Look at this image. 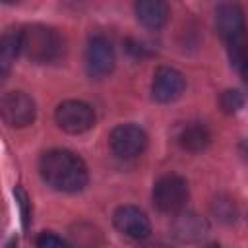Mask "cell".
Returning <instances> with one entry per match:
<instances>
[{"label": "cell", "instance_id": "1", "mask_svg": "<svg viewBox=\"0 0 248 248\" xmlns=\"http://www.w3.org/2000/svg\"><path fill=\"white\" fill-rule=\"evenodd\" d=\"M41 178L58 192H79L87 184V167L70 149H48L39 159Z\"/></svg>", "mask_w": 248, "mask_h": 248}, {"label": "cell", "instance_id": "2", "mask_svg": "<svg viewBox=\"0 0 248 248\" xmlns=\"http://www.w3.org/2000/svg\"><path fill=\"white\" fill-rule=\"evenodd\" d=\"M21 33V52L33 62H52L60 58L64 50V41L56 29L41 23L25 25Z\"/></svg>", "mask_w": 248, "mask_h": 248}, {"label": "cell", "instance_id": "3", "mask_svg": "<svg viewBox=\"0 0 248 248\" xmlns=\"http://www.w3.org/2000/svg\"><path fill=\"white\" fill-rule=\"evenodd\" d=\"M153 203L163 213H180L188 202V184L178 174H165L153 184Z\"/></svg>", "mask_w": 248, "mask_h": 248}, {"label": "cell", "instance_id": "4", "mask_svg": "<svg viewBox=\"0 0 248 248\" xmlns=\"http://www.w3.org/2000/svg\"><path fill=\"white\" fill-rule=\"evenodd\" d=\"M56 124L68 132V134H83L93 128L95 124V112L93 108L78 99L62 101L54 110Z\"/></svg>", "mask_w": 248, "mask_h": 248}, {"label": "cell", "instance_id": "5", "mask_svg": "<svg viewBox=\"0 0 248 248\" xmlns=\"http://www.w3.org/2000/svg\"><path fill=\"white\" fill-rule=\"evenodd\" d=\"M108 145L112 153L120 159H134L141 155L147 147V134L138 124H118L108 136Z\"/></svg>", "mask_w": 248, "mask_h": 248}, {"label": "cell", "instance_id": "6", "mask_svg": "<svg viewBox=\"0 0 248 248\" xmlns=\"http://www.w3.org/2000/svg\"><path fill=\"white\" fill-rule=\"evenodd\" d=\"M0 110L4 122L12 128L29 126L37 114L35 101L23 91H8L0 101Z\"/></svg>", "mask_w": 248, "mask_h": 248}, {"label": "cell", "instance_id": "7", "mask_svg": "<svg viewBox=\"0 0 248 248\" xmlns=\"http://www.w3.org/2000/svg\"><path fill=\"white\" fill-rule=\"evenodd\" d=\"M114 48L110 45L108 39H105L103 35H95L89 39L87 46H85V70L91 78L101 79L107 78L112 70H114Z\"/></svg>", "mask_w": 248, "mask_h": 248}, {"label": "cell", "instance_id": "8", "mask_svg": "<svg viewBox=\"0 0 248 248\" xmlns=\"http://www.w3.org/2000/svg\"><path fill=\"white\" fill-rule=\"evenodd\" d=\"M215 29L225 41V45H232L236 41L246 39V21L242 8L232 2L219 4L215 8Z\"/></svg>", "mask_w": 248, "mask_h": 248}, {"label": "cell", "instance_id": "9", "mask_svg": "<svg viewBox=\"0 0 248 248\" xmlns=\"http://www.w3.org/2000/svg\"><path fill=\"white\" fill-rule=\"evenodd\" d=\"M186 87V79L182 72L170 66H159L153 74L151 81V95L159 103H172L182 97Z\"/></svg>", "mask_w": 248, "mask_h": 248}, {"label": "cell", "instance_id": "10", "mask_svg": "<svg viewBox=\"0 0 248 248\" xmlns=\"http://www.w3.org/2000/svg\"><path fill=\"white\" fill-rule=\"evenodd\" d=\"M112 223L118 232L132 240H143L151 232V223L147 215L136 205H120L112 213Z\"/></svg>", "mask_w": 248, "mask_h": 248}, {"label": "cell", "instance_id": "11", "mask_svg": "<svg viewBox=\"0 0 248 248\" xmlns=\"http://www.w3.org/2000/svg\"><path fill=\"white\" fill-rule=\"evenodd\" d=\"M209 231L207 221L194 211H180L172 219V234L180 242H200Z\"/></svg>", "mask_w": 248, "mask_h": 248}, {"label": "cell", "instance_id": "12", "mask_svg": "<svg viewBox=\"0 0 248 248\" xmlns=\"http://www.w3.org/2000/svg\"><path fill=\"white\" fill-rule=\"evenodd\" d=\"M136 17L149 29H159L169 19V6L163 0H140L134 6Z\"/></svg>", "mask_w": 248, "mask_h": 248}, {"label": "cell", "instance_id": "13", "mask_svg": "<svg viewBox=\"0 0 248 248\" xmlns=\"http://www.w3.org/2000/svg\"><path fill=\"white\" fill-rule=\"evenodd\" d=\"M176 141L180 143L182 149L198 153V151H202V149H205L209 145L211 134H209L205 124H202V122H188V124H184L178 130Z\"/></svg>", "mask_w": 248, "mask_h": 248}, {"label": "cell", "instance_id": "14", "mask_svg": "<svg viewBox=\"0 0 248 248\" xmlns=\"http://www.w3.org/2000/svg\"><path fill=\"white\" fill-rule=\"evenodd\" d=\"M19 52H21V33L16 29H8L0 41V74H2V78L8 76V72Z\"/></svg>", "mask_w": 248, "mask_h": 248}, {"label": "cell", "instance_id": "15", "mask_svg": "<svg viewBox=\"0 0 248 248\" xmlns=\"http://www.w3.org/2000/svg\"><path fill=\"white\" fill-rule=\"evenodd\" d=\"M211 211L213 215L221 221V223H232L238 215V209H236V203L232 198L229 196H217L213 202H211Z\"/></svg>", "mask_w": 248, "mask_h": 248}, {"label": "cell", "instance_id": "16", "mask_svg": "<svg viewBox=\"0 0 248 248\" xmlns=\"http://www.w3.org/2000/svg\"><path fill=\"white\" fill-rule=\"evenodd\" d=\"M219 103H221V108L225 112L234 114V112H238L244 107V95L238 89H227V91L221 93Z\"/></svg>", "mask_w": 248, "mask_h": 248}, {"label": "cell", "instance_id": "17", "mask_svg": "<svg viewBox=\"0 0 248 248\" xmlns=\"http://www.w3.org/2000/svg\"><path fill=\"white\" fill-rule=\"evenodd\" d=\"M35 246L37 248H72L70 242H66L62 236H58L52 231H43L35 236Z\"/></svg>", "mask_w": 248, "mask_h": 248}, {"label": "cell", "instance_id": "18", "mask_svg": "<svg viewBox=\"0 0 248 248\" xmlns=\"http://www.w3.org/2000/svg\"><path fill=\"white\" fill-rule=\"evenodd\" d=\"M14 196H16V202L19 205V213H21V221H23V227L27 229L29 227V219H31V209H29V198L25 194V190L21 186H16L14 188Z\"/></svg>", "mask_w": 248, "mask_h": 248}, {"label": "cell", "instance_id": "19", "mask_svg": "<svg viewBox=\"0 0 248 248\" xmlns=\"http://www.w3.org/2000/svg\"><path fill=\"white\" fill-rule=\"evenodd\" d=\"M236 68H238V72H240V76L244 78V81L248 83V52L242 56V60L236 64Z\"/></svg>", "mask_w": 248, "mask_h": 248}, {"label": "cell", "instance_id": "20", "mask_svg": "<svg viewBox=\"0 0 248 248\" xmlns=\"http://www.w3.org/2000/svg\"><path fill=\"white\" fill-rule=\"evenodd\" d=\"M4 248H17V238H16V236H12V238L4 244Z\"/></svg>", "mask_w": 248, "mask_h": 248}, {"label": "cell", "instance_id": "21", "mask_svg": "<svg viewBox=\"0 0 248 248\" xmlns=\"http://www.w3.org/2000/svg\"><path fill=\"white\" fill-rule=\"evenodd\" d=\"M240 149H242V155H244V157L248 159V138H246V140L242 141V145H240Z\"/></svg>", "mask_w": 248, "mask_h": 248}, {"label": "cell", "instance_id": "22", "mask_svg": "<svg viewBox=\"0 0 248 248\" xmlns=\"http://www.w3.org/2000/svg\"><path fill=\"white\" fill-rule=\"evenodd\" d=\"M207 248H221V246H219V244H209Z\"/></svg>", "mask_w": 248, "mask_h": 248}]
</instances>
